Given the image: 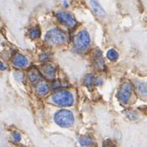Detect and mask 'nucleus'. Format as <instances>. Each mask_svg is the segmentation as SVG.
I'll list each match as a JSON object with an SVG mask.
<instances>
[{
    "label": "nucleus",
    "mask_w": 147,
    "mask_h": 147,
    "mask_svg": "<svg viewBox=\"0 0 147 147\" xmlns=\"http://www.w3.org/2000/svg\"><path fill=\"white\" fill-rule=\"evenodd\" d=\"M12 137H13L14 140L16 141V142H19L21 140V135H20V134L18 133V132L14 133L13 135H12Z\"/></svg>",
    "instance_id": "18"
},
{
    "label": "nucleus",
    "mask_w": 147,
    "mask_h": 147,
    "mask_svg": "<svg viewBox=\"0 0 147 147\" xmlns=\"http://www.w3.org/2000/svg\"><path fill=\"white\" fill-rule=\"evenodd\" d=\"M52 100L57 105L68 107L73 104V94L68 91L61 90L55 92L52 95Z\"/></svg>",
    "instance_id": "1"
},
{
    "label": "nucleus",
    "mask_w": 147,
    "mask_h": 147,
    "mask_svg": "<svg viewBox=\"0 0 147 147\" xmlns=\"http://www.w3.org/2000/svg\"><path fill=\"white\" fill-rule=\"evenodd\" d=\"M66 40V34L59 29H52L49 31L45 37V41L51 46L63 44Z\"/></svg>",
    "instance_id": "3"
},
{
    "label": "nucleus",
    "mask_w": 147,
    "mask_h": 147,
    "mask_svg": "<svg viewBox=\"0 0 147 147\" xmlns=\"http://www.w3.org/2000/svg\"><path fill=\"white\" fill-rule=\"evenodd\" d=\"M5 69H6V66L0 61V70H5Z\"/></svg>",
    "instance_id": "19"
},
{
    "label": "nucleus",
    "mask_w": 147,
    "mask_h": 147,
    "mask_svg": "<svg viewBox=\"0 0 147 147\" xmlns=\"http://www.w3.org/2000/svg\"><path fill=\"white\" fill-rule=\"evenodd\" d=\"M138 90L139 94L142 97H147V84H140L138 86Z\"/></svg>",
    "instance_id": "14"
},
{
    "label": "nucleus",
    "mask_w": 147,
    "mask_h": 147,
    "mask_svg": "<svg viewBox=\"0 0 147 147\" xmlns=\"http://www.w3.org/2000/svg\"><path fill=\"white\" fill-rule=\"evenodd\" d=\"M42 72L43 74L46 78L48 79H53L55 77L56 74V69L53 66H51V65H46L44 66V67L42 68Z\"/></svg>",
    "instance_id": "8"
},
{
    "label": "nucleus",
    "mask_w": 147,
    "mask_h": 147,
    "mask_svg": "<svg viewBox=\"0 0 147 147\" xmlns=\"http://www.w3.org/2000/svg\"><path fill=\"white\" fill-rule=\"evenodd\" d=\"M79 143L81 144L82 146H89L93 143L92 139L88 136H82L79 138Z\"/></svg>",
    "instance_id": "13"
},
{
    "label": "nucleus",
    "mask_w": 147,
    "mask_h": 147,
    "mask_svg": "<svg viewBox=\"0 0 147 147\" xmlns=\"http://www.w3.org/2000/svg\"><path fill=\"white\" fill-rule=\"evenodd\" d=\"M40 73L36 71L35 69H32L29 72L28 79L31 82H39L40 80Z\"/></svg>",
    "instance_id": "12"
},
{
    "label": "nucleus",
    "mask_w": 147,
    "mask_h": 147,
    "mask_svg": "<svg viewBox=\"0 0 147 147\" xmlns=\"http://www.w3.org/2000/svg\"><path fill=\"white\" fill-rule=\"evenodd\" d=\"M56 123L62 127H69L74 123L73 113L68 110L59 111L54 117Z\"/></svg>",
    "instance_id": "2"
},
{
    "label": "nucleus",
    "mask_w": 147,
    "mask_h": 147,
    "mask_svg": "<svg viewBox=\"0 0 147 147\" xmlns=\"http://www.w3.org/2000/svg\"><path fill=\"white\" fill-rule=\"evenodd\" d=\"M90 4L93 11L98 16H104L105 15V10L102 9V7L100 5L98 2L97 0H90Z\"/></svg>",
    "instance_id": "10"
},
{
    "label": "nucleus",
    "mask_w": 147,
    "mask_h": 147,
    "mask_svg": "<svg viewBox=\"0 0 147 147\" xmlns=\"http://www.w3.org/2000/svg\"><path fill=\"white\" fill-rule=\"evenodd\" d=\"M133 93V86L129 82H125L121 86L118 92L117 97L119 101L123 105H127Z\"/></svg>",
    "instance_id": "5"
},
{
    "label": "nucleus",
    "mask_w": 147,
    "mask_h": 147,
    "mask_svg": "<svg viewBox=\"0 0 147 147\" xmlns=\"http://www.w3.org/2000/svg\"><path fill=\"white\" fill-rule=\"evenodd\" d=\"M36 91L37 94H39L40 95L46 94L49 91L48 84L46 82L40 80L39 82H37V84L36 85Z\"/></svg>",
    "instance_id": "9"
},
{
    "label": "nucleus",
    "mask_w": 147,
    "mask_h": 147,
    "mask_svg": "<svg viewBox=\"0 0 147 147\" xmlns=\"http://www.w3.org/2000/svg\"><path fill=\"white\" fill-rule=\"evenodd\" d=\"M94 66L98 69H103L104 67H105L103 57L101 56L100 51H97L96 56L94 58Z\"/></svg>",
    "instance_id": "11"
},
{
    "label": "nucleus",
    "mask_w": 147,
    "mask_h": 147,
    "mask_svg": "<svg viewBox=\"0 0 147 147\" xmlns=\"http://www.w3.org/2000/svg\"><path fill=\"white\" fill-rule=\"evenodd\" d=\"M107 57L110 60H116L118 58V53L116 51H114L113 49L108 51L107 53Z\"/></svg>",
    "instance_id": "16"
},
{
    "label": "nucleus",
    "mask_w": 147,
    "mask_h": 147,
    "mask_svg": "<svg viewBox=\"0 0 147 147\" xmlns=\"http://www.w3.org/2000/svg\"><path fill=\"white\" fill-rule=\"evenodd\" d=\"M12 63H13L14 66H16V67L22 68V67L28 65V61L25 57L20 54V53H16L12 58Z\"/></svg>",
    "instance_id": "7"
},
{
    "label": "nucleus",
    "mask_w": 147,
    "mask_h": 147,
    "mask_svg": "<svg viewBox=\"0 0 147 147\" xmlns=\"http://www.w3.org/2000/svg\"><path fill=\"white\" fill-rule=\"evenodd\" d=\"M29 36L32 39H37V38H38L40 36V29L37 27L31 28L30 30V31H29Z\"/></svg>",
    "instance_id": "15"
},
{
    "label": "nucleus",
    "mask_w": 147,
    "mask_h": 147,
    "mask_svg": "<svg viewBox=\"0 0 147 147\" xmlns=\"http://www.w3.org/2000/svg\"><path fill=\"white\" fill-rule=\"evenodd\" d=\"M75 46L78 50L84 51L88 48L90 44L89 34L86 31H80L75 38Z\"/></svg>",
    "instance_id": "4"
},
{
    "label": "nucleus",
    "mask_w": 147,
    "mask_h": 147,
    "mask_svg": "<svg viewBox=\"0 0 147 147\" xmlns=\"http://www.w3.org/2000/svg\"><path fill=\"white\" fill-rule=\"evenodd\" d=\"M57 18L60 23L69 28H73L76 24V21L75 20L70 14L66 11H58L57 14Z\"/></svg>",
    "instance_id": "6"
},
{
    "label": "nucleus",
    "mask_w": 147,
    "mask_h": 147,
    "mask_svg": "<svg viewBox=\"0 0 147 147\" xmlns=\"http://www.w3.org/2000/svg\"><path fill=\"white\" fill-rule=\"evenodd\" d=\"M94 76H93V75H88L86 77V79H85V84H86V86H92V85H94Z\"/></svg>",
    "instance_id": "17"
}]
</instances>
